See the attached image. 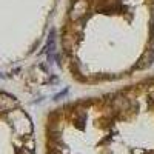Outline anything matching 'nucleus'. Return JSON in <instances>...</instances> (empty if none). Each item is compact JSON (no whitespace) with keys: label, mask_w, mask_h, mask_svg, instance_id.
Masks as SVG:
<instances>
[{"label":"nucleus","mask_w":154,"mask_h":154,"mask_svg":"<svg viewBox=\"0 0 154 154\" xmlns=\"http://www.w3.org/2000/svg\"><path fill=\"white\" fill-rule=\"evenodd\" d=\"M111 106L114 109H117L119 112H123V111H128V109L131 108V100L128 99V97H125V96H119V97L112 99Z\"/></svg>","instance_id":"nucleus-1"},{"label":"nucleus","mask_w":154,"mask_h":154,"mask_svg":"<svg viewBox=\"0 0 154 154\" xmlns=\"http://www.w3.org/2000/svg\"><path fill=\"white\" fill-rule=\"evenodd\" d=\"M83 14H85V6H83V3H82V2H75L74 6H72V9H71V17H72L74 20H79Z\"/></svg>","instance_id":"nucleus-2"},{"label":"nucleus","mask_w":154,"mask_h":154,"mask_svg":"<svg viewBox=\"0 0 154 154\" xmlns=\"http://www.w3.org/2000/svg\"><path fill=\"white\" fill-rule=\"evenodd\" d=\"M12 106H14L12 97H9L6 94H0V109H9Z\"/></svg>","instance_id":"nucleus-3"}]
</instances>
